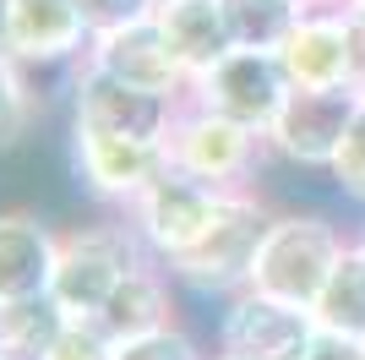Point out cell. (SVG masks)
Listing matches in <instances>:
<instances>
[{"label": "cell", "mask_w": 365, "mask_h": 360, "mask_svg": "<svg viewBox=\"0 0 365 360\" xmlns=\"http://www.w3.org/2000/svg\"><path fill=\"white\" fill-rule=\"evenodd\" d=\"M273 224V208L262 202L251 186H235L224 191L213 224L202 229V240L191 251H180L175 262H164L169 279L180 289H197V295H218L229 300L235 289L251 284V262H257V246Z\"/></svg>", "instance_id": "obj_1"}, {"label": "cell", "mask_w": 365, "mask_h": 360, "mask_svg": "<svg viewBox=\"0 0 365 360\" xmlns=\"http://www.w3.org/2000/svg\"><path fill=\"white\" fill-rule=\"evenodd\" d=\"M344 246H349V235L327 213H273V224L257 246V262H251V289L294 300V306H317Z\"/></svg>", "instance_id": "obj_2"}, {"label": "cell", "mask_w": 365, "mask_h": 360, "mask_svg": "<svg viewBox=\"0 0 365 360\" xmlns=\"http://www.w3.org/2000/svg\"><path fill=\"white\" fill-rule=\"evenodd\" d=\"M148 251H142L137 229L125 219H104V224H76L61 229V246H55V273H49V295L66 306V316H93L104 311V300L120 289V279L131 268H142Z\"/></svg>", "instance_id": "obj_3"}, {"label": "cell", "mask_w": 365, "mask_h": 360, "mask_svg": "<svg viewBox=\"0 0 365 360\" xmlns=\"http://www.w3.org/2000/svg\"><path fill=\"white\" fill-rule=\"evenodd\" d=\"M169 169H180L191 180H207V186H251L257 164L267 159V142L262 131L240 126V120H224L213 109H202L185 99L180 104V120H175V131H169Z\"/></svg>", "instance_id": "obj_4"}, {"label": "cell", "mask_w": 365, "mask_h": 360, "mask_svg": "<svg viewBox=\"0 0 365 360\" xmlns=\"http://www.w3.org/2000/svg\"><path fill=\"white\" fill-rule=\"evenodd\" d=\"M185 99L131 88L120 76L98 71L88 60L71 66V131H109V136H142V142H169Z\"/></svg>", "instance_id": "obj_5"}, {"label": "cell", "mask_w": 365, "mask_h": 360, "mask_svg": "<svg viewBox=\"0 0 365 360\" xmlns=\"http://www.w3.org/2000/svg\"><path fill=\"white\" fill-rule=\"evenodd\" d=\"M360 104H365V93H354V88H289L284 109L273 115V126L262 136L267 159L327 175L338 148H344L349 120L360 115Z\"/></svg>", "instance_id": "obj_6"}, {"label": "cell", "mask_w": 365, "mask_h": 360, "mask_svg": "<svg viewBox=\"0 0 365 360\" xmlns=\"http://www.w3.org/2000/svg\"><path fill=\"white\" fill-rule=\"evenodd\" d=\"M218 202H224V186H207V180H191V175H180V169H164V175L125 208V224L137 229L148 256L175 262L180 251H191L202 240V229L213 224Z\"/></svg>", "instance_id": "obj_7"}, {"label": "cell", "mask_w": 365, "mask_h": 360, "mask_svg": "<svg viewBox=\"0 0 365 360\" xmlns=\"http://www.w3.org/2000/svg\"><path fill=\"white\" fill-rule=\"evenodd\" d=\"M317 333V311L294 300L262 295V289H235L218 311V355L235 360H300Z\"/></svg>", "instance_id": "obj_8"}, {"label": "cell", "mask_w": 365, "mask_h": 360, "mask_svg": "<svg viewBox=\"0 0 365 360\" xmlns=\"http://www.w3.org/2000/svg\"><path fill=\"white\" fill-rule=\"evenodd\" d=\"M185 99L267 136L273 115L284 109V99H289V76H284L273 49H229L213 71H202L197 82H191Z\"/></svg>", "instance_id": "obj_9"}, {"label": "cell", "mask_w": 365, "mask_h": 360, "mask_svg": "<svg viewBox=\"0 0 365 360\" xmlns=\"http://www.w3.org/2000/svg\"><path fill=\"white\" fill-rule=\"evenodd\" d=\"M169 169L164 142H142V136H109V131H71V175L88 196L104 208H131L153 180Z\"/></svg>", "instance_id": "obj_10"}, {"label": "cell", "mask_w": 365, "mask_h": 360, "mask_svg": "<svg viewBox=\"0 0 365 360\" xmlns=\"http://www.w3.org/2000/svg\"><path fill=\"white\" fill-rule=\"evenodd\" d=\"M6 16V49L22 71H71L76 60L88 55L93 28L76 0H0Z\"/></svg>", "instance_id": "obj_11"}, {"label": "cell", "mask_w": 365, "mask_h": 360, "mask_svg": "<svg viewBox=\"0 0 365 360\" xmlns=\"http://www.w3.org/2000/svg\"><path fill=\"white\" fill-rule=\"evenodd\" d=\"M88 66L120 76L131 88H148V93H169V99H185L191 93V76L185 66L175 60L158 16H142V22H125V28H109V33H93L88 44Z\"/></svg>", "instance_id": "obj_12"}, {"label": "cell", "mask_w": 365, "mask_h": 360, "mask_svg": "<svg viewBox=\"0 0 365 360\" xmlns=\"http://www.w3.org/2000/svg\"><path fill=\"white\" fill-rule=\"evenodd\" d=\"M278 66L289 88H349V33L333 6H311L294 22V33L278 44Z\"/></svg>", "instance_id": "obj_13"}, {"label": "cell", "mask_w": 365, "mask_h": 360, "mask_svg": "<svg viewBox=\"0 0 365 360\" xmlns=\"http://www.w3.org/2000/svg\"><path fill=\"white\" fill-rule=\"evenodd\" d=\"M55 246H61V229H49L38 213H0V300L44 295L49 273H55Z\"/></svg>", "instance_id": "obj_14"}, {"label": "cell", "mask_w": 365, "mask_h": 360, "mask_svg": "<svg viewBox=\"0 0 365 360\" xmlns=\"http://www.w3.org/2000/svg\"><path fill=\"white\" fill-rule=\"evenodd\" d=\"M93 322H98L115 344H120V339H142V333L169 328V322H175V279H169V268L158 262V256H148L142 268H131Z\"/></svg>", "instance_id": "obj_15"}, {"label": "cell", "mask_w": 365, "mask_h": 360, "mask_svg": "<svg viewBox=\"0 0 365 360\" xmlns=\"http://www.w3.org/2000/svg\"><path fill=\"white\" fill-rule=\"evenodd\" d=\"M158 28H164L169 49H175V60L185 66L191 82L202 71H213L235 49L229 22H224V0H158Z\"/></svg>", "instance_id": "obj_16"}, {"label": "cell", "mask_w": 365, "mask_h": 360, "mask_svg": "<svg viewBox=\"0 0 365 360\" xmlns=\"http://www.w3.org/2000/svg\"><path fill=\"white\" fill-rule=\"evenodd\" d=\"M66 306L55 295H22V300H0V355L16 360H44L49 344L66 333Z\"/></svg>", "instance_id": "obj_17"}, {"label": "cell", "mask_w": 365, "mask_h": 360, "mask_svg": "<svg viewBox=\"0 0 365 360\" xmlns=\"http://www.w3.org/2000/svg\"><path fill=\"white\" fill-rule=\"evenodd\" d=\"M311 311H317V328L344 333V339H365V240L360 235L344 246V256L327 273Z\"/></svg>", "instance_id": "obj_18"}, {"label": "cell", "mask_w": 365, "mask_h": 360, "mask_svg": "<svg viewBox=\"0 0 365 360\" xmlns=\"http://www.w3.org/2000/svg\"><path fill=\"white\" fill-rule=\"evenodd\" d=\"M305 11H311L305 0H224V22H229L235 49H273V55Z\"/></svg>", "instance_id": "obj_19"}, {"label": "cell", "mask_w": 365, "mask_h": 360, "mask_svg": "<svg viewBox=\"0 0 365 360\" xmlns=\"http://www.w3.org/2000/svg\"><path fill=\"white\" fill-rule=\"evenodd\" d=\"M33 120H38V93L16 60H0V153L28 142Z\"/></svg>", "instance_id": "obj_20"}, {"label": "cell", "mask_w": 365, "mask_h": 360, "mask_svg": "<svg viewBox=\"0 0 365 360\" xmlns=\"http://www.w3.org/2000/svg\"><path fill=\"white\" fill-rule=\"evenodd\" d=\"M327 180L338 186V196H349L354 208H365V104H360V115L349 120L344 148H338V159H333V169H327Z\"/></svg>", "instance_id": "obj_21"}, {"label": "cell", "mask_w": 365, "mask_h": 360, "mask_svg": "<svg viewBox=\"0 0 365 360\" xmlns=\"http://www.w3.org/2000/svg\"><path fill=\"white\" fill-rule=\"evenodd\" d=\"M115 360H207L197 349V339L180 328V322H169L158 333H142V339H120L115 344Z\"/></svg>", "instance_id": "obj_22"}, {"label": "cell", "mask_w": 365, "mask_h": 360, "mask_svg": "<svg viewBox=\"0 0 365 360\" xmlns=\"http://www.w3.org/2000/svg\"><path fill=\"white\" fill-rule=\"evenodd\" d=\"M44 360H115V339H109L98 322H82V316H71V322H66V333L49 344Z\"/></svg>", "instance_id": "obj_23"}, {"label": "cell", "mask_w": 365, "mask_h": 360, "mask_svg": "<svg viewBox=\"0 0 365 360\" xmlns=\"http://www.w3.org/2000/svg\"><path fill=\"white\" fill-rule=\"evenodd\" d=\"M82 16H88L93 33L125 28V22H142V16H158V0H76Z\"/></svg>", "instance_id": "obj_24"}, {"label": "cell", "mask_w": 365, "mask_h": 360, "mask_svg": "<svg viewBox=\"0 0 365 360\" xmlns=\"http://www.w3.org/2000/svg\"><path fill=\"white\" fill-rule=\"evenodd\" d=\"M344 33H349V88L365 93V0H338Z\"/></svg>", "instance_id": "obj_25"}, {"label": "cell", "mask_w": 365, "mask_h": 360, "mask_svg": "<svg viewBox=\"0 0 365 360\" xmlns=\"http://www.w3.org/2000/svg\"><path fill=\"white\" fill-rule=\"evenodd\" d=\"M300 360H365V339H344V333L317 328Z\"/></svg>", "instance_id": "obj_26"}, {"label": "cell", "mask_w": 365, "mask_h": 360, "mask_svg": "<svg viewBox=\"0 0 365 360\" xmlns=\"http://www.w3.org/2000/svg\"><path fill=\"white\" fill-rule=\"evenodd\" d=\"M0 60H11V49H6V16H0Z\"/></svg>", "instance_id": "obj_27"}, {"label": "cell", "mask_w": 365, "mask_h": 360, "mask_svg": "<svg viewBox=\"0 0 365 360\" xmlns=\"http://www.w3.org/2000/svg\"><path fill=\"white\" fill-rule=\"evenodd\" d=\"M305 6H333V0H305Z\"/></svg>", "instance_id": "obj_28"}, {"label": "cell", "mask_w": 365, "mask_h": 360, "mask_svg": "<svg viewBox=\"0 0 365 360\" xmlns=\"http://www.w3.org/2000/svg\"><path fill=\"white\" fill-rule=\"evenodd\" d=\"M207 360H235V355H207Z\"/></svg>", "instance_id": "obj_29"}, {"label": "cell", "mask_w": 365, "mask_h": 360, "mask_svg": "<svg viewBox=\"0 0 365 360\" xmlns=\"http://www.w3.org/2000/svg\"><path fill=\"white\" fill-rule=\"evenodd\" d=\"M0 360H16V355H0Z\"/></svg>", "instance_id": "obj_30"}, {"label": "cell", "mask_w": 365, "mask_h": 360, "mask_svg": "<svg viewBox=\"0 0 365 360\" xmlns=\"http://www.w3.org/2000/svg\"><path fill=\"white\" fill-rule=\"evenodd\" d=\"M360 240H365V229H360Z\"/></svg>", "instance_id": "obj_31"}]
</instances>
